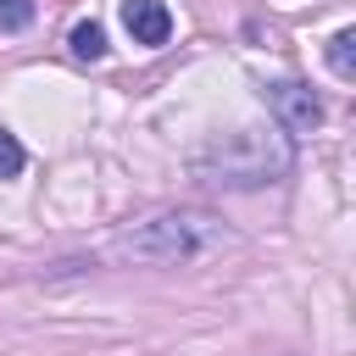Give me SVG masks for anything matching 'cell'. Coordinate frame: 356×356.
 I'll list each match as a JSON object with an SVG mask.
<instances>
[{"instance_id":"obj_1","label":"cell","mask_w":356,"mask_h":356,"mask_svg":"<svg viewBox=\"0 0 356 356\" xmlns=\"http://www.w3.org/2000/svg\"><path fill=\"white\" fill-rule=\"evenodd\" d=\"M228 239V228L211 217V211H156L150 222H139V228H128L117 245H111V256H122V261H145V267H184V261H200L206 250H217Z\"/></svg>"},{"instance_id":"obj_2","label":"cell","mask_w":356,"mask_h":356,"mask_svg":"<svg viewBox=\"0 0 356 356\" xmlns=\"http://www.w3.org/2000/svg\"><path fill=\"white\" fill-rule=\"evenodd\" d=\"M200 178L211 184H228V189H261L273 178L289 172V145L267 128H239L228 139H217L211 150H200Z\"/></svg>"},{"instance_id":"obj_3","label":"cell","mask_w":356,"mask_h":356,"mask_svg":"<svg viewBox=\"0 0 356 356\" xmlns=\"http://www.w3.org/2000/svg\"><path fill=\"white\" fill-rule=\"evenodd\" d=\"M261 95H267V111L284 122V134H317V128H323V100H317L306 83L284 78V83H267Z\"/></svg>"},{"instance_id":"obj_4","label":"cell","mask_w":356,"mask_h":356,"mask_svg":"<svg viewBox=\"0 0 356 356\" xmlns=\"http://www.w3.org/2000/svg\"><path fill=\"white\" fill-rule=\"evenodd\" d=\"M122 28L134 33V44H167L172 11L161 0H122Z\"/></svg>"},{"instance_id":"obj_5","label":"cell","mask_w":356,"mask_h":356,"mask_svg":"<svg viewBox=\"0 0 356 356\" xmlns=\"http://www.w3.org/2000/svg\"><path fill=\"white\" fill-rule=\"evenodd\" d=\"M72 56L78 61H100L106 56V28L100 22H78L72 28Z\"/></svg>"},{"instance_id":"obj_6","label":"cell","mask_w":356,"mask_h":356,"mask_svg":"<svg viewBox=\"0 0 356 356\" xmlns=\"http://www.w3.org/2000/svg\"><path fill=\"white\" fill-rule=\"evenodd\" d=\"M328 67H334L339 78L356 72V33H350V28H339V33L328 39Z\"/></svg>"},{"instance_id":"obj_7","label":"cell","mask_w":356,"mask_h":356,"mask_svg":"<svg viewBox=\"0 0 356 356\" xmlns=\"http://www.w3.org/2000/svg\"><path fill=\"white\" fill-rule=\"evenodd\" d=\"M22 161H28V156H22V145L0 128V178H17V172H22Z\"/></svg>"},{"instance_id":"obj_8","label":"cell","mask_w":356,"mask_h":356,"mask_svg":"<svg viewBox=\"0 0 356 356\" xmlns=\"http://www.w3.org/2000/svg\"><path fill=\"white\" fill-rule=\"evenodd\" d=\"M33 22V0H0V28H28Z\"/></svg>"}]
</instances>
